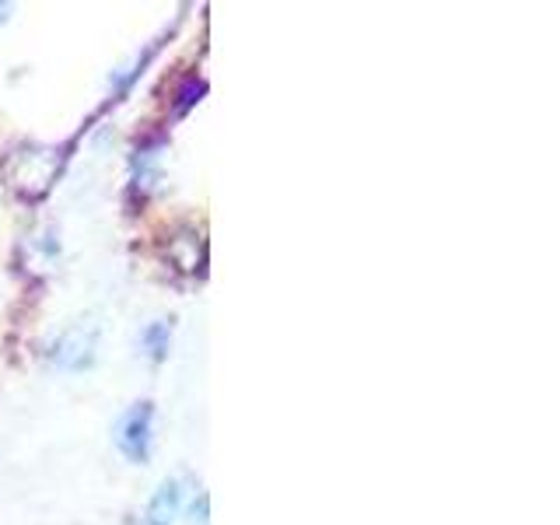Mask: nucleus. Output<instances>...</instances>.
<instances>
[{"label":"nucleus","instance_id":"4","mask_svg":"<svg viewBox=\"0 0 560 525\" xmlns=\"http://www.w3.org/2000/svg\"><path fill=\"white\" fill-rule=\"evenodd\" d=\"M168 340H172V323H165V319L148 323L144 332H140V347H144V354L151 361H162L168 354Z\"/></svg>","mask_w":560,"mask_h":525},{"label":"nucleus","instance_id":"5","mask_svg":"<svg viewBox=\"0 0 560 525\" xmlns=\"http://www.w3.org/2000/svg\"><path fill=\"white\" fill-rule=\"evenodd\" d=\"M4 11H8V8H0V22H4Z\"/></svg>","mask_w":560,"mask_h":525},{"label":"nucleus","instance_id":"2","mask_svg":"<svg viewBox=\"0 0 560 525\" xmlns=\"http://www.w3.org/2000/svg\"><path fill=\"white\" fill-rule=\"evenodd\" d=\"M98 358V326L95 323H74L67 326L57 340L49 343V361L63 372H84Z\"/></svg>","mask_w":560,"mask_h":525},{"label":"nucleus","instance_id":"1","mask_svg":"<svg viewBox=\"0 0 560 525\" xmlns=\"http://www.w3.org/2000/svg\"><path fill=\"white\" fill-rule=\"evenodd\" d=\"M116 448L127 455L130 463H148L151 445H154V407L151 402H133L130 410H122L116 428H113Z\"/></svg>","mask_w":560,"mask_h":525},{"label":"nucleus","instance_id":"3","mask_svg":"<svg viewBox=\"0 0 560 525\" xmlns=\"http://www.w3.org/2000/svg\"><path fill=\"white\" fill-rule=\"evenodd\" d=\"M179 501H183V483L179 480H165L154 490V498L148 504L144 525H172L179 515Z\"/></svg>","mask_w":560,"mask_h":525}]
</instances>
